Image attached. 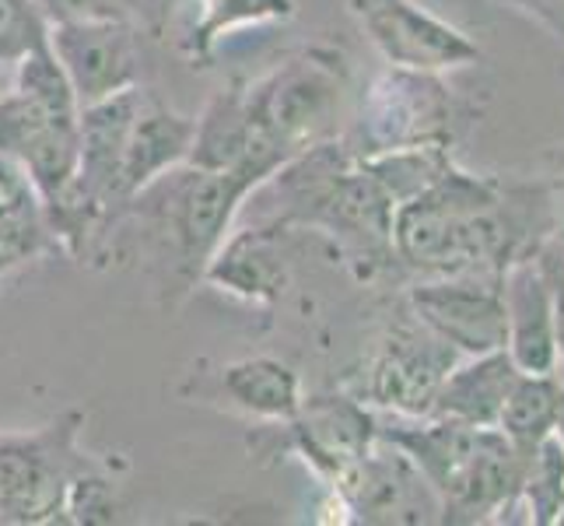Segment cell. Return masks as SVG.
Returning <instances> with one entry per match:
<instances>
[{
  "label": "cell",
  "instance_id": "3",
  "mask_svg": "<svg viewBox=\"0 0 564 526\" xmlns=\"http://www.w3.org/2000/svg\"><path fill=\"white\" fill-rule=\"evenodd\" d=\"M82 425V411H67L35 432H0V523H64L74 481L95 466Z\"/></svg>",
  "mask_w": 564,
  "mask_h": 526
},
{
  "label": "cell",
  "instance_id": "25",
  "mask_svg": "<svg viewBox=\"0 0 564 526\" xmlns=\"http://www.w3.org/2000/svg\"><path fill=\"white\" fill-rule=\"evenodd\" d=\"M46 18L32 0H0V61L8 67L29 50L46 43Z\"/></svg>",
  "mask_w": 564,
  "mask_h": 526
},
{
  "label": "cell",
  "instance_id": "1",
  "mask_svg": "<svg viewBox=\"0 0 564 526\" xmlns=\"http://www.w3.org/2000/svg\"><path fill=\"white\" fill-rule=\"evenodd\" d=\"M547 201L536 190H509L456 162L417 197L393 211V260L421 278L505 275L530 257L536 214Z\"/></svg>",
  "mask_w": 564,
  "mask_h": 526
},
{
  "label": "cell",
  "instance_id": "14",
  "mask_svg": "<svg viewBox=\"0 0 564 526\" xmlns=\"http://www.w3.org/2000/svg\"><path fill=\"white\" fill-rule=\"evenodd\" d=\"M144 106V92L130 88L109 95L102 103L82 106L77 112V144H82V165H77V193L99 211L112 214L120 207V162L130 138V127Z\"/></svg>",
  "mask_w": 564,
  "mask_h": 526
},
{
  "label": "cell",
  "instance_id": "4",
  "mask_svg": "<svg viewBox=\"0 0 564 526\" xmlns=\"http://www.w3.org/2000/svg\"><path fill=\"white\" fill-rule=\"evenodd\" d=\"M344 92V64L337 53L326 50H305L263 74L260 82L246 85L252 124L288 159L337 138Z\"/></svg>",
  "mask_w": 564,
  "mask_h": 526
},
{
  "label": "cell",
  "instance_id": "22",
  "mask_svg": "<svg viewBox=\"0 0 564 526\" xmlns=\"http://www.w3.org/2000/svg\"><path fill=\"white\" fill-rule=\"evenodd\" d=\"M200 11L193 18L186 53L193 61H204L214 43L242 25H263V22H284L295 14V0H193Z\"/></svg>",
  "mask_w": 564,
  "mask_h": 526
},
{
  "label": "cell",
  "instance_id": "9",
  "mask_svg": "<svg viewBox=\"0 0 564 526\" xmlns=\"http://www.w3.org/2000/svg\"><path fill=\"white\" fill-rule=\"evenodd\" d=\"M411 313L453 344L463 358L505 347V296L501 275H453L421 278L406 296Z\"/></svg>",
  "mask_w": 564,
  "mask_h": 526
},
{
  "label": "cell",
  "instance_id": "23",
  "mask_svg": "<svg viewBox=\"0 0 564 526\" xmlns=\"http://www.w3.org/2000/svg\"><path fill=\"white\" fill-rule=\"evenodd\" d=\"M564 505V450L551 436L533 450H527L522 463V484H519V509L527 513L533 526H557Z\"/></svg>",
  "mask_w": 564,
  "mask_h": 526
},
{
  "label": "cell",
  "instance_id": "19",
  "mask_svg": "<svg viewBox=\"0 0 564 526\" xmlns=\"http://www.w3.org/2000/svg\"><path fill=\"white\" fill-rule=\"evenodd\" d=\"M221 394L231 407H239L242 415L260 418L270 425H284L299 415L302 407V383L299 373L281 358L257 355L221 365Z\"/></svg>",
  "mask_w": 564,
  "mask_h": 526
},
{
  "label": "cell",
  "instance_id": "5",
  "mask_svg": "<svg viewBox=\"0 0 564 526\" xmlns=\"http://www.w3.org/2000/svg\"><path fill=\"white\" fill-rule=\"evenodd\" d=\"M344 144L358 159L414 144H453V95L442 85V74L382 71L368 85Z\"/></svg>",
  "mask_w": 564,
  "mask_h": 526
},
{
  "label": "cell",
  "instance_id": "7",
  "mask_svg": "<svg viewBox=\"0 0 564 526\" xmlns=\"http://www.w3.org/2000/svg\"><path fill=\"white\" fill-rule=\"evenodd\" d=\"M340 505L358 523L432 526L442 523V502L417 463L389 439H376L368 450L329 484Z\"/></svg>",
  "mask_w": 564,
  "mask_h": 526
},
{
  "label": "cell",
  "instance_id": "20",
  "mask_svg": "<svg viewBox=\"0 0 564 526\" xmlns=\"http://www.w3.org/2000/svg\"><path fill=\"white\" fill-rule=\"evenodd\" d=\"M561 383L554 373H519L509 400L501 407L498 428L519 450H533L543 439L554 436Z\"/></svg>",
  "mask_w": 564,
  "mask_h": 526
},
{
  "label": "cell",
  "instance_id": "27",
  "mask_svg": "<svg viewBox=\"0 0 564 526\" xmlns=\"http://www.w3.org/2000/svg\"><path fill=\"white\" fill-rule=\"evenodd\" d=\"M540 264L551 285L554 299V344H557V365H564V257L561 246H540Z\"/></svg>",
  "mask_w": 564,
  "mask_h": 526
},
{
  "label": "cell",
  "instance_id": "21",
  "mask_svg": "<svg viewBox=\"0 0 564 526\" xmlns=\"http://www.w3.org/2000/svg\"><path fill=\"white\" fill-rule=\"evenodd\" d=\"M361 162L400 207L403 201L417 197L421 190H427L435 180H442V175L449 172L453 151H449V144H414V148L368 154Z\"/></svg>",
  "mask_w": 564,
  "mask_h": 526
},
{
  "label": "cell",
  "instance_id": "17",
  "mask_svg": "<svg viewBox=\"0 0 564 526\" xmlns=\"http://www.w3.org/2000/svg\"><path fill=\"white\" fill-rule=\"evenodd\" d=\"M193 133H197V120H193V116H183L176 109H165L159 103L144 99L138 120L130 127L127 148H123L120 201L127 204L130 197H138L144 186L162 180L165 172L189 162Z\"/></svg>",
  "mask_w": 564,
  "mask_h": 526
},
{
  "label": "cell",
  "instance_id": "12",
  "mask_svg": "<svg viewBox=\"0 0 564 526\" xmlns=\"http://www.w3.org/2000/svg\"><path fill=\"white\" fill-rule=\"evenodd\" d=\"M376 439L379 421L361 400L329 394L302 400L299 415L284 421L281 450L299 453L326 484H334Z\"/></svg>",
  "mask_w": 564,
  "mask_h": 526
},
{
  "label": "cell",
  "instance_id": "24",
  "mask_svg": "<svg viewBox=\"0 0 564 526\" xmlns=\"http://www.w3.org/2000/svg\"><path fill=\"white\" fill-rule=\"evenodd\" d=\"M50 225L43 204L32 193V197L18 201L11 207L0 211V278L11 275L14 267L29 264L50 246Z\"/></svg>",
  "mask_w": 564,
  "mask_h": 526
},
{
  "label": "cell",
  "instance_id": "11",
  "mask_svg": "<svg viewBox=\"0 0 564 526\" xmlns=\"http://www.w3.org/2000/svg\"><path fill=\"white\" fill-rule=\"evenodd\" d=\"M284 162L288 154L278 144H270L252 124L246 82H231L228 88H221L197 116L189 165L210 172H236L239 180L249 183V190H257Z\"/></svg>",
  "mask_w": 564,
  "mask_h": 526
},
{
  "label": "cell",
  "instance_id": "2",
  "mask_svg": "<svg viewBox=\"0 0 564 526\" xmlns=\"http://www.w3.org/2000/svg\"><path fill=\"white\" fill-rule=\"evenodd\" d=\"M249 193V183L236 172H210L183 162L127 204L138 207L141 218L169 239L186 275L200 278L228 232L236 228Z\"/></svg>",
  "mask_w": 564,
  "mask_h": 526
},
{
  "label": "cell",
  "instance_id": "28",
  "mask_svg": "<svg viewBox=\"0 0 564 526\" xmlns=\"http://www.w3.org/2000/svg\"><path fill=\"white\" fill-rule=\"evenodd\" d=\"M554 439L561 442V450H564V386H561V400H557V421H554Z\"/></svg>",
  "mask_w": 564,
  "mask_h": 526
},
{
  "label": "cell",
  "instance_id": "13",
  "mask_svg": "<svg viewBox=\"0 0 564 526\" xmlns=\"http://www.w3.org/2000/svg\"><path fill=\"white\" fill-rule=\"evenodd\" d=\"M527 450L501 432L498 425L484 428L477 453L466 463V471L442 498V523L449 526H480L501 523L519 509V484Z\"/></svg>",
  "mask_w": 564,
  "mask_h": 526
},
{
  "label": "cell",
  "instance_id": "30",
  "mask_svg": "<svg viewBox=\"0 0 564 526\" xmlns=\"http://www.w3.org/2000/svg\"><path fill=\"white\" fill-rule=\"evenodd\" d=\"M0 67H8V64H4V61H0Z\"/></svg>",
  "mask_w": 564,
  "mask_h": 526
},
{
  "label": "cell",
  "instance_id": "6",
  "mask_svg": "<svg viewBox=\"0 0 564 526\" xmlns=\"http://www.w3.org/2000/svg\"><path fill=\"white\" fill-rule=\"evenodd\" d=\"M358 29L389 67L445 74L480 64V46L417 0H347Z\"/></svg>",
  "mask_w": 564,
  "mask_h": 526
},
{
  "label": "cell",
  "instance_id": "29",
  "mask_svg": "<svg viewBox=\"0 0 564 526\" xmlns=\"http://www.w3.org/2000/svg\"><path fill=\"white\" fill-rule=\"evenodd\" d=\"M557 523H561V526H564V505H561V516H557Z\"/></svg>",
  "mask_w": 564,
  "mask_h": 526
},
{
  "label": "cell",
  "instance_id": "15",
  "mask_svg": "<svg viewBox=\"0 0 564 526\" xmlns=\"http://www.w3.org/2000/svg\"><path fill=\"white\" fill-rule=\"evenodd\" d=\"M284 232L288 228L274 222H252L246 228H231L221 249L204 267L200 281L242 302H257V305L278 302L291 275L284 253Z\"/></svg>",
  "mask_w": 564,
  "mask_h": 526
},
{
  "label": "cell",
  "instance_id": "10",
  "mask_svg": "<svg viewBox=\"0 0 564 526\" xmlns=\"http://www.w3.org/2000/svg\"><path fill=\"white\" fill-rule=\"evenodd\" d=\"M141 25L133 22H61L50 25L46 46L61 61L77 103L141 88Z\"/></svg>",
  "mask_w": 564,
  "mask_h": 526
},
{
  "label": "cell",
  "instance_id": "18",
  "mask_svg": "<svg viewBox=\"0 0 564 526\" xmlns=\"http://www.w3.org/2000/svg\"><path fill=\"white\" fill-rule=\"evenodd\" d=\"M519 379V365L509 351H488V355H470L456 362L453 373L438 386L432 415L456 418L477 428H491L501 418V407L509 400Z\"/></svg>",
  "mask_w": 564,
  "mask_h": 526
},
{
  "label": "cell",
  "instance_id": "8",
  "mask_svg": "<svg viewBox=\"0 0 564 526\" xmlns=\"http://www.w3.org/2000/svg\"><path fill=\"white\" fill-rule=\"evenodd\" d=\"M463 355L427 330L414 313H406L386 330L379 355L368 373V400L400 418H427L438 386Z\"/></svg>",
  "mask_w": 564,
  "mask_h": 526
},
{
  "label": "cell",
  "instance_id": "26",
  "mask_svg": "<svg viewBox=\"0 0 564 526\" xmlns=\"http://www.w3.org/2000/svg\"><path fill=\"white\" fill-rule=\"evenodd\" d=\"M46 25L61 22H133L141 25V0H32Z\"/></svg>",
  "mask_w": 564,
  "mask_h": 526
},
{
  "label": "cell",
  "instance_id": "16",
  "mask_svg": "<svg viewBox=\"0 0 564 526\" xmlns=\"http://www.w3.org/2000/svg\"><path fill=\"white\" fill-rule=\"evenodd\" d=\"M501 296H505V326H509L505 351L519 365V373H557L554 299L540 264V249L505 267Z\"/></svg>",
  "mask_w": 564,
  "mask_h": 526
}]
</instances>
